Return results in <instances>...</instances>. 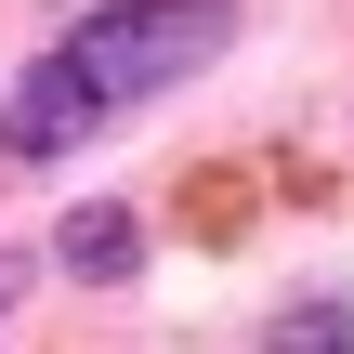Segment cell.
<instances>
[{"label":"cell","mask_w":354,"mask_h":354,"mask_svg":"<svg viewBox=\"0 0 354 354\" xmlns=\"http://www.w3.org/2000/svg\"><path fill=\"white\" fill-rule=\"evenodd\" d=\"M223 53H236V0H92L39 66H13L0 158H79L92 131H118L131 105L210 79Z\"/></svg>","instance_id":"cell-1"},{"label":"cell","mask_w":354,"mask_h":354,"mask_svg":"<svg viewBox=\"0 0 354 354\" xmlns=\"http://www.w3.org/2000/svg\"><path fill=\"white\" fill-rule=\"evenodd\" d=\"M53 276H79V289H131V276H145V210H131V197L66 210V223H53Z\"/></svg>","instance_id":"cell-2"},{"label":"cell","mask_w":354,"mask_h":354,"mask_svg":"<svg viewBox=\"0 0 354 354\" xmlns=\"http://www.w3.org/2000/svg\"><path fill=\"white\" fill-rule=\"evenodd\" d=\"M263 342H276V354H315V342L354 354V302H342V289H302L289 315H263Z\"/></svg>","instance_id":"cell-3"},{"label":"cell","mask_w":354,"mask_h":354,"mask_svg":"<svg viewBox=\"0 0 354 354\" xmlns=\"http://www.w3.org/2000/svg\"><path fill=\"white\" fill-rule=\"evenodd\" d=\"M26 289H39V263H26V250H0V328H13V302H26Z\"/></svg>","instance_id":"cell-4"}]
</instances>
